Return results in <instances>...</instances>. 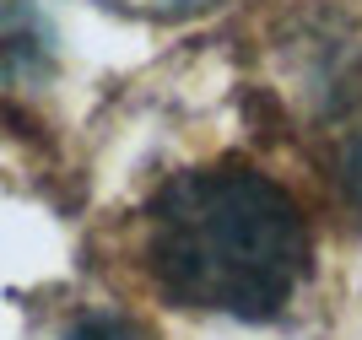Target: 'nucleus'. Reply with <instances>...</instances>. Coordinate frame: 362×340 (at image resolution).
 Returning a JSON list of instances; mask_svg holds the SVG:
<instances>
[{
  "label": "nucleus",
  "instance_id": "obj_2",
  "mask_svg": "<svg viewBox=\"0 0 362 340\" xmlns=\"http://www.w3.org/2000/svg\"><path fill=\"white\" fill-rule=\"evenodd\" d=\"M65 340H136V335H130V324H119V319H103V313H98V319H81Z\"/></svg>",
  "mask_w": 362,
  "mask_h": 340
},
{
  "label": "nucleus",
  "instance_id": "obj_1",
  "mask_svg": "<svg viewBox=\"0 0 362 340\" xmlns=\"http://www.w3.org/2000/svg\"><path fill=\"white\" fill-rule=\"evenodd\" d=\"M151 276L173 303L233 319L281 313L308 265L292 194L255 168H200L151 200Z\"/></svg>",
  "mask_w": 362,
  "mask_h": 340
},
{
  "label": "nucleus",
  "instance_id": "obj_3",
  "mask_svg": "<svg viewBox=\"0 0 362 340\" xmlns=\"http://www.w3.org/2000/svg\"><path fill=\"white\" fill-rule=\"evenodd\" d=\"M341 194L362 211V141H351V151L341 157Z\"/></svg>",
  "mask_w": 362,
  "mask_h": 340
}]
</instances>
